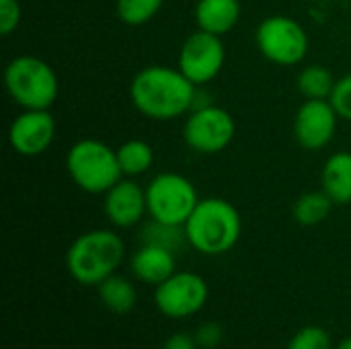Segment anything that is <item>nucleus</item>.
I'll use <instances>...</instances> for the list:
<instances>
[{
  "label": "nucleus",
  "instance_id": "f257e3e1",
  "mask_svg": "<svg viewBox=\"0 0 351 349\" xmlns=\"http://www.w3.org/2000/svg\"><path fill=\"white\" fill-rule=\"evenodd\" d=\"M130 99L144 117L173 121L195 107L197 86L179 68L146 66L132 78Z\"/></svg>",
  "mask_w": 351,
  "mask_h": 349
},
{
  "label": "nucleus",
  "instance_id": "f03ea898",
  "mask_svg": "<svg viewBox=\"0 0 351 349\" xmlns=\"http://www.w3.org/2000/svg\"><path fill=\"white\" fill-rule=\"evenodd\" d=\"M187 245L202 255L218 257L234 249L243 232L239 210L224 197L199 200L183 224Z\"/></svg>",
  "mask_w": 351,
  "mask_h": 349
},
{
  "label": "nucleus",
  "instance_id": "7ed1b4c3",
  "mask_svg": "<svg viewBox=\"0 0 351 349\" xmlns=\"http://www.w3.org/2000/svg\"><path fill=\"white\" fill-rule=\"evenodd\" d=\"M125 257L123 239L109 228H95L76 237L66 251V269L80 286H99L117 274Z\"/></svg>",
  "mask_w": 351,
  "mask_h": 349
},
{
  "label": "nucleus",
  "instance_id": "20e7f679",
  "mask_svg": "<svg viewBox=\"0 0 351 349\" xmlns=\"http://www.w3.org/2000/svg\"><path fill=\"white\" fill-rule=\"evenodd\" d=\"M4 88L23 109H49L58 99L60 82L45 60L23 53L6 64Z\"/></svg>",
  "mask_w": 351,
  "mask_h": 349
},
{
  "label": "nucleus",
  "instance_id": "39448f33",
  "mask_svg": "<svg viewBox=\"0 0 351 349\" xmlns=\"http://www.w3.org/2000/svg\"><path fill=\"white\" fill-rule=\"evenodd\" d=\"M66 171L78 189L93 195L109 191L119 179H123L115 148L95 138H82L70 146L66 154Z\"/></svg>",
  "mask_w": 351,
  "mask_h": 349
},
{
  "label": "nucleus",
  "instance_id": "423d86ee",
  "mask_svg": "<svg viewBox=\"0 0 351 349\" xmlns=\"http://www.w3.org/2000/svg\"><path fill=\"white\" fill-rule=\"evenodd\" d=\"M148 216L152 220L183 226L199 204L195 185L179 173H160L146 185Z\"/></svg>",
  "mask_w": 351,
  "mask_h": 349
},
{
  "label": "nucleus",
  "instance_id": "0eeeda50",
  "mask_svg": "<svg viewBox=\"0 0 351 349\" xmlns=\"http://www.w3.org/2000/svg\"><path fill=\"white\" fill-rule=\"evenodd\" d=\"M255 43L259 53L278 66H296L308 53L304 27L286 14H271L257 25Z\"/></svg>",
  "mask_w": 351,
  "mask_h": 349
},
{
  "label": "nucleus",
  "instance_id": "6e6552de",
  "mask_svg": "<svg viewBox=\"0 0 351 349\" xmlns=\"http://www.w3.org/2000/svg\"><path fill=\"white\" fill-rule=\"evenodd\" d=\"M237 134L232 115L218 105H199L187 113L183 125L185 144L197 154H218L230 146Z\"/></svg>",
  "mask_w": 351,
  "mask_h": 349
},
{
  "label": "nucleus",
  "instance_id": "1a4fd4ad",
  "mask_svg": "<svg viewBox=\"0 0 351 349\" xmlns=\"http://www.w3.org/2000/svg\"><path fill=\"white\" fill-rule=\"evenodd\" d=\"M210 296L208 282L195 272H175L154 288V306L167 319H191L204 311Z\"/></svg>",
  "mask_w": 351,
  "mask_h": 349
},
{
  "label": "nucleus",
  "instance_id": "9d476101",
  "mask_svg": "<svg viewBox=\"0 0 351 349\" xmlns=\"http://www.w3.org/2000/svg\"><path fill=\"white\" fill-rule=\"evenodd\" d=\"M224 62H226V49L222 37L197 29L181 43L177 68L195 86H202L212 82L222 72Z\"/></svg>",
  "mask_w": 351,
  "mask_h": 349
},
{
  "label": "nucleus",
  "instance_id": "9b49d317",
  "mask_svg": "<svg viewBox=\"0 0 351 349\" xmlns=\"http://www.w3.org/2000/svg\"><path fill=\"white\" fill-rule=\"evenodd\" d=\"M337 119L329 99H306L294 117V138L304 150H323L335 138Z\"/></svg>",
  "mask_w": 351,
  "mask_h": 349
},
{
  "label": "nucleus",
  "instance_id": "f8f14e48",
  "mask_svg": "<svg viewBox=\"0 0 351 349\" xmlns=\"http://www.w3.org/2000/svg\"><path fill=\"white\" fill-rule=\"evenodd\" d=\"M56 138V119L49 109H23L8 128V144L21 156L43 154Z\"/></svg>",
  "mask_w": 351,
  "mask_h": 349
},
{
  "label": "nucleus",
  "instance_id": "ddd939ff",
  "mask_svg": "<svg viewBox=\"0 0 351 349\" xmlns=\"http://www.w3.org/2000/svg\"><path fill=\"white\" fill-rule=\"evenodd\" d=\"M103 195V212L115 228H132L148 216L146 187H140L132 177L119 179Z\"/></svg>",
  "mask_w": 351,
  "mask_h": 349
},
{
  "label": "nucleus",
  "instance_id": "4468645a",
  "mask_svg": "<svg viewBox=\"0 0 351 349\" xmlns=\"http://www.w3.org/2000/svg\"><path fill=\"white\" fill-rule=\"evenodd\" d=\"M130 267L136 280L156 288L177 272V253L158 245L142 243L132 255Z\"/></svg>",
  "mask_w": 351,
  "mask_h": 349
},
{
  "label": "nucleus",
  "instance_id": "2eb2a0df",
  "mask_svg": "<svg viewBox=\"0 0 351 349\" xmlns=\"http://www.w3.org/2000/svg\"><path fill=\"white\" fill-rule=\"evenodd\" d=\"M241 12V0H197L193 19L197 29L222 37L239 25Z\"/></svg>",
  "mask_w": 351,
  "mask_h": 349
},
{
  "label": "nucleus",
  "instance_id": "dca6fc26",
  "mask_svg": "<svg viewBox=\"0 0 351 349\" xmlns=\"http://www.w3.org/2000/svg\"><path fill=\"white\" fill-rule=\"evenodd\" d=\"M321 189L335 206L351 204V152H335L325 160Z\"/></svg>",
  "mask_w": 351,
  "mask_h": 349
},
{
  "label": "nucleus",
  "instance_id": "f3484780",
  "mask_svg": "<svg viewBox=\"0 0 351 349\" xmlns=\"http://www.w3.org/2000/svg\"><path fill=\"white\" fill-rule=\"evenodd\" d=\"M97 292L103 306L113 315H128L138 302V290L134 282L119 274H113L105 282H101L97 286Z\"/></svg>",
  "mask_w": 351,
  "mask_h": 349
},
{
  "label": "nucleus",
  "instance_id": "a211bd4d",
  "mask_svg": "<svg viewBox=\"0 0 351 349\" xmlns=\"http://www.w3.org/2000/svg\"><path fill=\"white\" fill-rule=\"evenodd\" d=\"M117 152V163L123 173V177H140L148 173V169L154 165V150L146 140L132 138L125 140L121 146L115 148Z\"/></svg>",
  "mask_w": 351,
  "mask_h": 349
},
{
  "label": "nucleus",
  "instance_id": "6ab92c4d",
  "mask_svg": "<svg viewBox=\"0 0 351 349\" xmlns=\"http://www.w3.org/2000/svg\"><path fill=\"white\" fill-rule=\"evenodd\" d=\"M333 202L331 197L321 189V191H306L302 193L294 208H292V216L300 226H317L321 222H325L333 210Z\"/></svg>",
  "mask_w": 351,
  "mask_h": 349
},
{
  "label": "nucleus",
  "instance_id": "aec40b11",
  "mask_svg": "<svg viewBox=\"0 0 351 349\" xmlns=\"http://www.w3.org/2000/svg\"><path fill=\"white\" fill-rule=\"evenodd\" d=\"M335 82L333 74L321 64H311L298 74V91L304 99H329Z\"/></svg>",
  "mask_w": 351,
  "mask_h": 349
},
{
  "label": "nucleus",
  "instance_id": "412c9836",
  "mask_svg": "<svg viewBox=\"0 0 351 349\" xmlns=\"http://www.w3.org/2000/svg\"><path fill=\"white\" fill-rule=\"evenodd\" d=\"M140 241L148 243V245H158L165 247L173 253H177L183 245H187V237L183 226H173V224H165L158 220H152L142 228L140 232Z\"/></svg>",
  "mask_w": 351,
  "mask_h": 349
},
{
  "label": "nucleus",
  "instance_id": "4be33fe9",
  "mask_svg": "<svg viewBox=\"0 0 351 349\" xmlns=\"http://www.w3.org/2000/svg\"><path fill=\"white\" fill-rule=\"evenodd\" d=\"M165 0H115V12L121 23L140 27L150 23L162 8Z\"/></svg>",
  "mask_w": 351,
  "mask_h": 349
},
{
  "label": "nucleus",
  "instance_id": "5701e85b",
  "mask_svg": "<svg viewBox=\"0 0 351 349\" xmlns=\"http://www.w3.org/2000/svg\"><path fill=\"white\" fill-rule=\"evenodd\" d=\"M286 349H333V341L327 329L319 325H308L294 333Z\"/></svg>",
  "mask_w": 351,
  "mask_h": 349
},
{
  "label": "nucleus",
  "instance_id": "b1692460",
  "mask_svg": "<svg viewBox=\"0 0 351 349\" xmlns=\"http://www.w3.org/2000/svg\"><path fill=\"white\" fill-rule=\"evenodd\" d=\"M329 101L335 107L339 119L351 121V72L335 82V88H333Z\"/></svg>",
  "mask_w": 351,
  "mask_h": 349
},
{
  "label": "nucleus",
  "instance_id": "393cba45",
  "mask_svg": "<svg viewBox=\"0 0 351 349\" xmlns=\"http://www.w3.org/2000/svg\"><path fill=\"white\" fill-rule=\"evenodd\" d=\"M23 10L19 0H0V35L8 37L21 25Z\"/></svg>",
  "mask_w": 351,
  "mask_h": 349
},
{
  "label": "nucleus",
  "instance_id": "a878e982",
  "mask_svg": "<svg viewBox=\"0 0 351 349\" xmlns=\"http://www.w3.org/2000/svg\"><path fill=\"white\" fill-rule=\"evenodd\" d=\"M193 337H195L197 346L202 349H214L222 344V339H224V329H222V325L216 323V321H206V323H202V325L195 329Z\"/></svg>",
  "mask_w": 351,
  "mask_h": 349
},
{
  "label": "nucleus",
  "instance_id": "bb28decb",
  "mask_svg": "<svg viewBox=\"0 0 351 349\" xmlns=\"http://www.w3.org/2000/svg\"><path fill=\"white\" fill-rule=\"evenodd\" d=\"M197 341L193 337V333H187V331H177L173 333L160 349H197Z\"/></svg>",
  "mask_w": 351,
  "mask_h": 349
},
{
  "label": "nucleus",
  "instance_id": "cd10ccee",
  "mask_svg": "<svg viewBox=\"0 0 351 349\" xmlns=\"http://www.w3.org/2000/svg\"><path fill=\"white\" fill-rule=\"evenodd\" d=\"M335 349H351V335L350 337H346V339H341V341L335 346Z\"/></svg>",
  "mask_w": 351,
  "mask_h": 349
}]
</instances>
